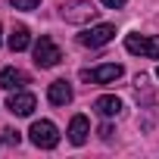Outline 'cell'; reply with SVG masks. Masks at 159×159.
I'll list each match as a JSON object with an SVG mask.
<instances>
[{
    "label": "cell",
    "mask_w": 159,
    "mask_h": 159,
    "mask_svg": "<svg viewBox=\"0 0 159 159\" xmlns=\"http://www.w3.org/2000/svg\"><path fill=\"white\" fill-rule=\"evenodd\" d=\"M125 50L134 53V56L159 59V34H128L125 38Z\"/></svg>",
    "instance_id": "cell-3"
},
{
    "label": "cell",
    "mask_w": 159,
    "mask_h": 159,
    "mask_svg": "<svg viewBox=\"0 0 159 159\" xmlns=\"http://www.w3.org/2000/svg\"><path fill=\"white\" fill-rule=\"evenodd\" d=\"M88 134H91L88 119L84 116H72V122H69V140L75 147H81V143H88Z\"/></svg>",
    "instance_id": "cell-10"
},
{
    "label": "cell",
    "mask_w": 159,
    "mask_h": 159,
    "mask_svg": "<svg viewBox=\"0 0 159 159\" xmlns=\"http://www.w3.org/2000/svg\"><path fill=\"white\" fill-rule=\"evenodd\" d=\"M97 13H100V10H94L91 0H69V3L59 7V16H62L66 22H72V25H84V22L97 19Z\"/></svg>",
    "instance_id": "cell-1"
},
{
    "label": "cell",
    "mask_w": 159,
    "mask_h": 159,
    "mask_svg": "<svg viewBox=\"0 0 159 159\" xmlns=\"http://www.w3.org/2000/svg\"><path fill=\"white\" fill-rule=\"evenodd\" d=\"M59 59H62V53H59V47L53 44V38L41 34V41L34 44V62H38L41 69H53Z\"/></svg>",
    "instance_id": "cell-6"
},
{
    "label": "cell",
    "mask_w": 159,
    "mask_h": 159,
    "mask_svg": "<svg viewBox=\"0 0 159 159\" xmlns=\"http://www.w3.org/2000/svg\"><path fill=\"white\" fill-rule=\"evenodd\" d=\"M156 78H159V69H156Z\"/></svg>",
    "instance_id": "cell-18"
},
{
    "label": "cell",
    "mask_w": 159,
    "mask_h": 159,
    "mask_svg": "<svg viewBox=\"0 0 159 159\" xmlns=\"http://www.w3.org/2000/svg\"><path fill=\"white\" fill-rule=\"evenodd\" d=\"M122 66L119 62H106V66H97V69H84L81 72V81L88 84H112L116 78H122Z\"/></svg>",
    "instance_id": "cell-4"
},
{
    "label": "cell",
    "mask_w": 159,
    "mask_h": 159,
    "mask_svg": "<svg viewBox=\"0 0 159 159\" xmlns=\"http://www.w3.org/2000/svg\"><path fill=\"white\" fill-rule=\"evenodd\" d=\"M47 100H50L53 106H66V103H72V84L66 81V78L53 81V84L47 88Z\"/></svg>",
    "instance_id": "cell-9"
},
{
    "label": "cell",
    "mask_w": 159,
    "mask_h": 159,
    "mask_svg": "<svg viewBox=\"0 0 159 159\" xmlns=\"http://www.w3.org/2000/svg\"><path fill=\"white\" fill-rule=\"evenodd\" d=\"M0 41H3V28H0Z\"/></svg>",
    "instance_id": "cell-17"
},
{
    "label": "cell",
    "mask_w": 159,
    "mask_h": 159,
    "mask_svg": "<svg viewBox=\"0 0 159 159\" xmlns=\"http://www.w3.org/2000/svg\"><path fill=\"white\" fill-rule=\"evenodd\" d=\"M28 137H31V143L41 147V150H53V147L59 143V131H56V125H53L50 119H38V122L31 125Z\"/></svg>",
    "instance_id": "cell-2"
},
{
    "label": "cell",
    "mask_w": 159,
    "mask_h": 159,
    "mask_svg": "<svg viewBox=\"0 0 159 159\" xmlns=\"http://www.w3.org/2000/svg\"><path fill=\"white\" fill-rule=\"evenodd\" d=\"M10 3H13L16 10H34V7L41 3V0H10Z\"/></svg>",
    "instance_id": "cell-13"
},
{
    "label": "cell",
    "mask_w": 159,
    "mask_h": 159,
    "mask_svg": "<svg viewBox=\"0 0 159 159\" xmlns=\"http://www.w3.org/2000/svg\"><path fill=\"white\" fill-rule=\"evenodd\" d=\"M116 38V25L103 22V25H94V28H84L81 34H78V44L81 47H103Z\"/></svg>",
    "instance_id": "cell-5"
},
{
    "label": "cell",
    "mask_w": 159,
    "mask_h": 159,
    "mask_svg": "<svg viewBox=\"0 0 159 159\" xmlns=\"http://www.w3.org/2000/svg\"><path fill=\"white\" fill-rule=\"evenodd\" d=\"M100 137H103V140H112V125H103V128H100Z\"/></svg>",
    "instance_id": "cell-16"
},
{
    "label": "cell",
    "mask_w": 159,
    "mask_h": 159,
    "mask_svg": "<svg viewBox=\"0 0 159 159\" xmlns=\"http://www.w3.org/2000/svg\"><path fill=\"white\" fill-rule=\"evenodd\" d=\"M34 106H38V100H34V94H28V91H16V94H10V100H7V109H10L13 116H31Z\"/></svg>",
    "instance_id": "cell-7"
},
{
    "label": "cell",
    "mask_w": 159,
    "mask_h": 159,
    "mask_svg": "<svg viewBox=\"0 0 159 159\" xmlns=\"http://www.w3.org/2000/svg\"><path fill=\"white\" fill-rule=\"evenodd\" d=\"M100 3H103V7H109V10H119V7H125V3H128V0H100Z\"/></svg>",
    "instance_id": "cell-15"
},
{
    "label": "cell",
    "mask_w": 159,
    "mask_h": 159,
    "mask_svg": "<svg viewBox=\"0 0 159 159\" xmlns=\"http://www.w3.org/2000/svg\"><path fill=\"white\" fill-rule=\"evenodd\" d=\"M22 84H28V75L16 66H7V69H0V88L3 91H19Z\"/></svg>",
    "instance_id": "cell-8"
},
{
    "label": "cell",
    "mask_w": 159,
    "mask_h": 159,
    "mask_svg": "<svg viewBox=\"0 0 159 159\" xmlns=\"http://www.w3.org/2000/svg\"><path fill=\"white\" fill-rule=\"evenodd\" d=\"M7 44H10V50H13V53H22V50H28V44H31V34H28V28H25V25H16V28L10 31Z\"/></svg>",
    "instance_id": "cell-12"
},
{
    "label": "cell",
    "mask_w": 159,
    "mask_h": 159,
    "mask_svg": "<svg viewBox=\"0 0 159 159\" xmlns=\"http://www.w3.org/2000/svg\"><path fill=\"white\" fill-rule=\"evenodd\" d=\"M94 109H97L103 119H116V116L122 112V100L112 97V94H106V97H97V100H94Z\"/></svg>",
    "instance_id": "cell-11"
},
{
    "label": "cell",
    "mask_w": 159,
    "mask_h": 159,
    "mask_svg": "<svg viewBox=\"0 0 159 159\" xmlns=\"http://www.w3.org/2000/svg\"><path fill=\"white\" fill-rule=\"evenodd\" d=\"M3 134H7V143H13V147H16V143L22 140V134H19V131H13V128H7Z\"/></svg>",
    "instance_id": "cell-14"
}]
</instances>
